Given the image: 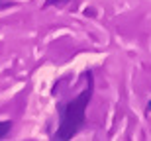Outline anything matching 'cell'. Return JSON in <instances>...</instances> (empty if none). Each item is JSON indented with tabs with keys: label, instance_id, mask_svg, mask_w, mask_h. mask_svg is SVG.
<instances>
[{
	"label": "cell",
	"instance_id": "1",
	"mask_svg": "<svg viewBox=\"0 0 151 141\" xmlns=\"http://www.w3.org/2000/svg\"><path fill=\"white\" fill-rule=\"evenodd\" d=\"M92 74L88 77V86L84 88L77 98L67 102L65 106H61V114H59V127H57L53 139L55 141H69L83 130L84 122H86V106H88L90 98H92Z\"/></svg>",
	"mask_w": 151,
	"mask_h": 141
},
{
	"label": "cell",
	"instance_id": "2",
	"mask_svg": "<svg viewBox=\"0 0 151 141\" xmlns=\"http://www.w3.org/2000/svg\"><path fill=\"white\" fill-rule=\"evenodd\" d=\"M12 130V122H0V139L6 137Z\"/></svg>",
	"mask_w": 151,
	"mask_h": 141
},
{
	"label": "cell",
	"instance_id": "3",
	"mask_svg": "<svg viewBox=\"0 0 151 141\" xmlns=\"http://www.w3.org/2000/svg\"><path fill=\"white\" fill-rule=\"evenodd\" d=\"M147 112H151V102H149V104H147Z\"/></svg>",
	"mask_w": 151,
	"mask_h": 141
}]
</instances>
